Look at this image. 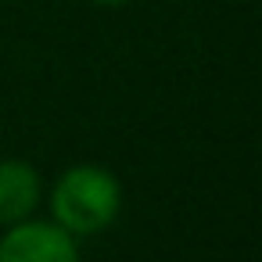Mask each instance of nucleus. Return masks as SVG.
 <instances>
[{"label":"nucleus","mask_w":262,"mask_h":262,"mask_svg":"<svg viewBox=\"0 0 262 262\" xmlns=\"http://www.w3.org/2000/svg\"><path fill=\"white\" fill-rule=\"evenodd\" d=\"M122 212V183L104 165H72L51 190V219L72 237L108 230Z\"/></svg>","instance_id":"obj_1"},{"label":"nucleus","mask_w":262,"mask_h":262,"mask_svg":"<svg viewBox=\"0 0 262 262\" xmlns=\"http://www.w3.org/2000/svg\"><path fill=\"white\" fill-rule=\"evenodd\" d=\"M0 262H83L76 237L54 219H22L4 226L0 237Z\"/></svg>","instance_id":"obj_2"},{"label":"nucleus","mask_w":262,"mask_h":262,"mask_svg":"<svg viewBox=\"0 0 262 262\" xmlns=\"http://www.w3.org/2000/svg\"><path fill=\"white\" fill-rule=\"evenodd\" d=\"M43 198V180L36 165L22 158H0V226H15L36 212Z\"/></svg>","instance_id":"obj_3"},{"label":"nucleus","mask_w":262,"mask_h":262,"mask_svg":"<svg viewBox=\"0 0 262 262\" xmlns=\"http://www.w3.org/2000/svg\"><path fill=\"white\" fill-rule=\"evenodd\" d=\"M90 4H97V8H122V4H129V0H90Z\"/></svg>","instance_id":"obj_4"}]
</instances>
